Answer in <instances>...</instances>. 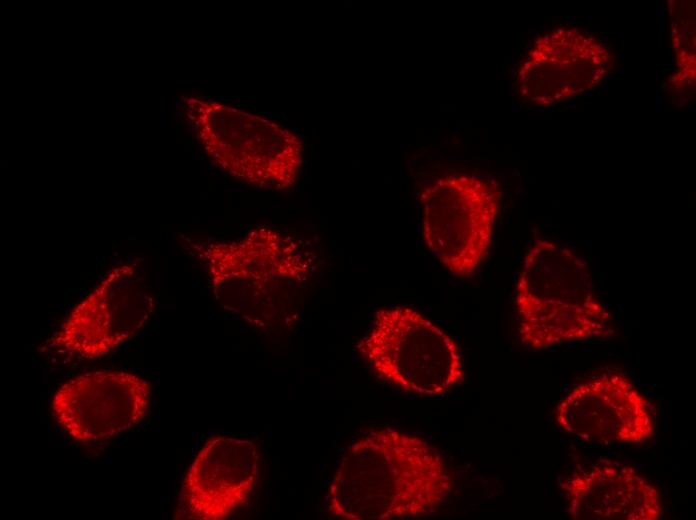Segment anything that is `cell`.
Instances as JSON below:
<instances>
[{
    "instance_id": "obj_1",
    "label": "cell",
    "mask_w": 696,
    "mask_h": 520,
    "mask_svg": "<svg viewBox=\"0 0 696 520\" xmlns=\"http://www.w3.org/2000/svg\"><path fill=\"white\" fill-rule=\"evenodd\" d=\"M453 487L452 474L433 445L382 427L346 450L326 505L331 515L345 520L414 519L434 513Z\"/></svg>"
},
{
    "instance_id": "obj_2",
    "label": "cell",
    "mask_w": 696,
    "mask_h": 520,
    "mask_svg": "<svg viewBox=\"0 0 696 520\" xmlns=\"http://www.w3.org/2000/svg\"><path fill=\"white\" fill-rule=\"evenodd\" d=\"M514 303L519 337L533 350L613 333L611 314L596 295L586 263L551 240H536L528 248Z\"/></svg>"
},
{
    "instance_id": "obj_3",
    "label": "cell",
    "mask_w": 696,
    "mask_h": 520,
    "mask_svg": "<svg viewBox=\"0 0 696 520\" xmlns=\"http://www.w3.org/2000/svg\"><path fill=\"white\" fill-rule=\"evenodd\" d=\"M190 100L189 116L216 166L261 190L283 191L296 182L302 143L295 133L239 108Z\"/></svg>"
},
{
    "instance_id": "obj_4",
    "label": "cell",
    "mask_w": 696,
    "mask_h": 520,
    "mask_svg": "<svg viewBox=\"0 0 696 520\" xmlns=\"http://www.w3.org/2000/svg\"><path fill=\"white\" fill-rule=\"evenodd\" d=\"M357 349L379 378L416 395H443L464 377L453 337L409 306L378 310Z\"/></svg>"
},
{
    "instance_id": "obj_5",
    "label": "cell",
    "mask_w": 696,
    "mask_h": 520,
    "mask_svg": "<svg viewBox=\"0 0 696 520\" xmlns=\"http://www.w3.org/2000/svg\"><path fill=\"white\" fill-rule=\"evenodd\" d=\"M500 201L494 181L465 173L441 176L421 194L423 240L453 275H471L487 256Z\"/></svg>"
},
{
    "instance_id": "obj_6",
    "label": "cell",
    "mask_w": 696,
    "mask_h": 520,
    "mask_svg": "<svg viewBox=\"0 0 696 520\" xmlns=\"http://www.w3.org/2000/svg\"><path fill=\"white\" fill-rule=\"evenodd\" d=\"M217 302L242 317L259 316L270 295L297 284L305 265L297 243L268 227L252 230L237 241L198 244ZM270 309V308H269Z\"/></svg>"
},
{
    "instance_id": "obj_7",
    "label": "cell",
    "mask_w": 696,
    "mask_h": 520,
    "mask_svg": "<svg viewBox=\"0 0 696 520\" xmlns=\"http://www.w3.org/2000/svg\"><path fill=\"white\" fill-rule=\"evenodd\" d=\"M153 308L140 270L130 263L118 265L74 306L46 347L76 358H100L132 338Z\"/></svg>"
},
{
    "instance_id": "obj_8",
    "label": "cell",
    "mask_w": 696,
    "mask_h": 520,
    "mask_svg": "<svg viewBox=\"0 0 696 520\" xmlns=\"http://www.w3.org/2000/svg\"><path fill=\"white\" fill-rule=\"evenodd\" d=\"M615 58L594 35L557 28L538 37L519 65V95L537 107H553L589 92L611 73Z\"/></svg>"
},
{
    "instance_id": "obj_9",
    "label": "cell",
    "mask_w": 696,
    "mask_h": 520,
    "mask_svg": "<svg viewBox=\"0 0 696 520\" xmlns=\"http://www.w3.org/2000/svg\"><path fill=\"white\" fill-rule=\"evenodd\" d=\"M151 404V384L130 372L97 370L63 383L51 410L57 423L78 442L114 437L138 424Z\"/></svg>"
},
{
    "instance_id": "obj_10",
    "label": "cell",
    "mask_w": 696,
    "mask_h": 520,
    "mask_svg": "<svg viewBox=\"0 0 696 520\" xmlns=\"http://www.w3.org/2000/svg\"><path fill=\"white\" fill-rule=\"evenodd\" d=\"M555 420L578 439L636 445L654 435L649 403L622 374L596 376L576 385L559 402Z\"/></svg>"
},
{
    "instance_id": "obj_11",
    "label": "cell",
    "mask_w": 696,
    "mask_h": 520,
    "mask_svg": "<svg viewBox=\"0 0 696 520\" xmlns=\"http://www.w3.org/2000/svg\"><path fill=\"white\" fill-rule=\"evenodd\" d=\"M259 452L253 441L210 438L190 464L179 505L192 520H224L242 507L259 475Z\"/></svg>"
},
{
    "instance_id": "obj_12",
    "label": "cell",
    "mask_w": 696,
    "mask_h": 520,
    "mask_svg": "<svg viewBox=\"0 0 696 520\" xmlns=\"http://www.w3.org/2000/svg\"><path fill=\"white\" fill-rule=\"evenodd\" d=\"M561 489L575 520H657L662 515L658 490L633 468L608 459L575 472Z\"/></svg>"
}]
</instances>
